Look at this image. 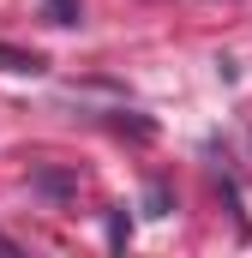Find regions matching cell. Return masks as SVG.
<instances>
[{
  "label": "cell",
  "instance_id": "1",
  "mask_svg": "<svg viewBox=\"0 0 252 258\" xmlns=\"http://www.w3.org/2000/svg\"><path fill=\"white\" fill-rule=\"evenodd\" d=\"M0 60H6V72H42L36 54H18V48H0Z\"/></svg>",
  "mask_w": 252,
  "mask_h": 258
},
{
  "label": "cell",
  "instance_id": "2",
  "mask_svg": "<svg viewBox=\"0 0 252 258\" xmlns=\"http://www.w3.org/2000/svg\"><path fill=\"white\" fill-rule=\"evenodd\" d=\"M48 12H54V24H78V0H48Z\"/></svg>",
  "mask_w": 252,
  "mask_h": 258
},
{
  "label": "cell",
  "instance_id": "3",
  "mask_svg": "<svg viewBox=\"0 0 252 258\" xmlns=\"http://www.w3.org/2000/svg\"><path fill=\"white\" fill-rule=\"evenodd\" d=\"M0 252H12V240H6V234H0Z\"/></svg>",
  "mask_w": 252,
  "mask_h": 258
}]
</instances>
